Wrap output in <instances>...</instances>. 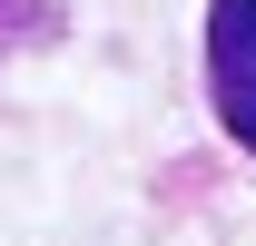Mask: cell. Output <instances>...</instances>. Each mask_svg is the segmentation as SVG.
I'll list each match as a JSON object with an SVG mask.
<instances>
[{
  "label": "cell",
  "instance_id": "6da1fadb",
  "mask_svg": "<svg viewBox=\"0 0 256 246\" xmlns=\"http://www.w3.org/2000/svg\"><path fill=\"white\" fill-rule=\"evenodd\" d=\"M207 108L256 158V0H207Z\"/></svg>",
  "mask_w": 256,
  "mask_h": 246
}]
</instances>
